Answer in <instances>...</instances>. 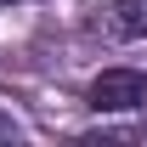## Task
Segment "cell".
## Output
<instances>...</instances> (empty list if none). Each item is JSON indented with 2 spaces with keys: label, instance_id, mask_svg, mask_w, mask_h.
Returning <instances> with one entry per match:
<instances>
[{
  "label": "cell",
  "instance_id": "obj_4",
  "mask_svg": "<svg viewBox=\"0 0 147 147\" xmlns=\"http://www.w3.org/2000/svg\"><path fill=\"white\" fill-rule=\"evenodd\" d=\"M0 6H17V0H0Z\"/></svg>",
  "mask_w": 147,
  "mask_h": 147
},
{
  "label": "cell",
  "instance_id": "obj_3",
  "mask_svg": "<svg viewBox=\"0 0 147 147\" xmlns=\"http://www.w3.org/2000/svg\"><path fill=\"white\" fill-rule=\"evenodd\" d=\"M0 142H23V125L11 119V113H0Z\"/></svg>",
  "mask_w": 147,
  "mask_h": 147
},
{
  "label": "cell",
  "instance_id": "obj_1",
  "mask_svg": "<svg viewBox=\"0 0 147 147\" xmlns=\"http://www.w3.org/2000/svg\"><path fill=\"white\" fill-rule=\"evenodd\" d=\"M142 102H147V74L142 68H102L85 85V108H96V113H130Z\"/></svg>",
  "mask_w": 147,
  "mask_h": 147
},
{
  "label": "cell",
  "instance_id": "obj_2",
  "mask_svg": "<svg viewBox=\"0 0 147 147\" xmlns=\"http://www.w3.org/2000/svg\"><path fill=\"white\" fill-rule=\"evenodd\" d=\"M85 34L102 40V45L147 40V0H108V6H96V17L85 23Z\"/></svg>",
  "mask_w": 147,
  "mask_h": 147
}]
</instances>
